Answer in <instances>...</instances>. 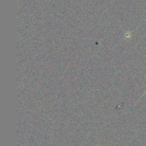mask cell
Wrapping results in <instances>:
<instances>
[{"label": "cell", "instance_id": "6da1fadb", "mask_svg": "<svg viewBox=\"0 0 146 146\" xmlns=\"http://www.w3.org/2000/svg\"><path fill=\"white\" fill-rule=\"evenodd\" d=\"M145 94H146V91L145 92H144V93H143V95H145ZM143 96H142V97H143Z\"/></svg>", "mask_w": 146, "mask_h": 146}]
</instances>
